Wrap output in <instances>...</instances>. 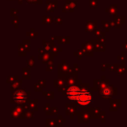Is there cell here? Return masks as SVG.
<instances>
[{
    "label": "cell",
    "instance_id": "6da1fadb",
    "mask_svg": "<svg viewBox=\"0 0 127 127\" xmlns=\"http://www.w3.org/2000/svg\"><path fill=\"white\" fill-rule=\"evenodd\" d=\"M91 99H92L91 94L88 91L80 90L76 101L79 104H81V105H87V104H89L91 102Z\"/></svg>",
    "mask_w": 127,
    "mask_h": 127
},
{
    "label": "cell",
    "instance_id": "7a4b0ae2",
    "mask_svg": "<svg viewBox=\"0 0 127 127\" xmlns=\"http://www.w3.org/2000/svg\"><path fill=\"white\" fill-rule=\"evenodd\" d=\"M79 91H80V89L78 88V87L71 86V87H70L68 90H67L66 94H67L68 98H70V100H74V101H76L77 97V95H78Z\"/></svg>",
    "mask_w": 127,
    "mask_h": 127
},
{
    "label": "cell",
    "instance_id": "3957f363",
    "mask_svg": "<svg viewBox=\"0 0 127 127\" xmlns=\"http://www.w3.org/2000/svg\"><path fill=\"white\" fill-rule=\"evenodd\" d=\"M13 99L16 103H23L26 99V93L24 91H18L14 93Z\"/></svg>",
    "mask_w": 127,
    "mask_h": 127
},
{
    "label": "cell",
    "instance_id": "277c9868",
    "mask_svg": "<svg viewBox=\"0 0 127 127\" xmlns=\"http://www.w3.org/2000/svg\"><path fill=\"white\" fill-rule=\"evenodd\" d=\"M102 94L103 95H104V96H110L111 94V91L109 88H106V89H104V90H103L102 91Z\"/></svg>",
    "mask_w": 127,
    "mask_h": 127
}]
</instances>
